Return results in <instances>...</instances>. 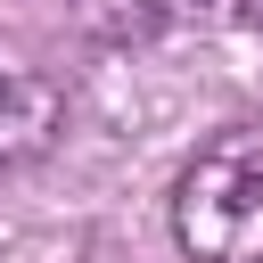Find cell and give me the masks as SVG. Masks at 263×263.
Returning a JSON list of instances; mask_svg holds the SVG:
<instances>
[{
  "label": "cell",
  "instance_id": "cell-4",
  "mask_svg": "<svg viewBox=\"0 0 263 263\" xmlns=\"http://www.w3.org/2000/svg\"><path fill=\"white\" fill-rule=\"evenodd\" d=\"M173 8H197V0H173Z\"/></svg>",
  "mask_w": 263,
  "mask_h": 263
},
{
  "label": "cell",
  "instance_id": "cell-1",
  "mask_svg": "<svg viewBox=\"0 0 263 263\" xmlns=\"http://www.w3.org/2000/svg\"><path fill=\"white\" fill-rule=\"evenodd\" d=\"M173 238L189 263H263V123H230L189 156Z\"/></svg>",
  "mask_w": 263,
  "mask_h": 263
},
{
  "label": "cell",
  "instance_id": "cell-3",
  "mask_svg": "<svg viewBox=\"0 0 263 263\" xmlns=\"http://www.w3.org/2000/svg\"><path fill=\"white\" fill-rule=\"evenodd\" d=\"M247 16H263V0H247Z\"/></svg>",
  "mask_w": 263,
  "mask_h": 263
},
{
  "label": "cell",
  "instance_id": "cell-2",
  "mask_svg": "<svg viewBox=\"0 0 263 263\" xmlns=\"http://www.w3.org/2000/svg\"><path fill=\"white\" fill-rule=\"evenodd\" d=\"M49 123H58V90L33 74H0V164L33 156L49 140Z\"/></svg>",
  "mask_w": 263,
  "mask_h": 263
}]
</instances>
